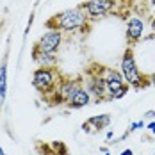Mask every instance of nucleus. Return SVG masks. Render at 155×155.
Returning a JSON list of instances; mask_svg holds the SVG:
<instances>
[{"label": "nucleus", "mask_w": 155, "mask_h": 155, "mask_svg": "<svg viewBox=\"0 0 155 155\" xmlns=\"http://www.w3.org/2000/svg\"><path fill=\"white\" fill-rule=\"evenodd\" d=\"M89 23L91 21L86 11L80 5H77L73 9H66L59 15H54L45 25L48 29H57L62 34H75V32H86L89 29Z\"/></svg>", "instance_id": "1"}, {"label": "nucleus", "mask_w": 155, "mask_h": 155, "mask_svg": "<svg viewBox=\"0 0 155 155\" xmlns=\"http://www.w3.org/2000/svg\"><path fill=\"white\" fill-rule=\"evenodd\" d=\"M120 73L123 77L125 84H128L134 89H144V87L150 86L148 75L141 73L139 68H137V62H136V55H134L132 47L125 48L123 55H121V61H120Z\"/></svg>", "instance_id": "2"}, {"label": "nucleus", "mask_w": 155, "mask_h": 155, "mask_svg": "<svg viewBox=\"0 0 155 155\" xmlns=\"http://www.w3.org/2000/svg\"><path fill=\"white\" fill-rule=\"evenodd\" d=\"M59 78H61V75H59L55 66H38L32 71V86L41 94L50 96L55 91V87L59 84Z\"/></svg>", "instance_id": "3"}, {"label": "nucleus", "mask_w": 155, "mask_h": 155, "mask_svg": "<svg viewBox=\"0 0 155 155\" xmlns=\"http://www.w3.org/2000/svg\"><path fill=\"white\" fill-rule=\"evenodd\" d=\"M82 87V78H71V77H61L59 78V84L55 87V91L50 94L48 98H52V105H66L70 102V98L77 93L78 89Z\"/></svg>", "instance_id": "4"}, {"label": "nucleus", "mask_w": 155, "mask_h": 155, "mask_svg": "<svg viewBox=\"0 0 155 155\" xmlns=\"http://www.w3.org/2000/svg\"><path fill=\"white\" fill-rule=\"evenodd\" d=\"M93 68H89L87 71H86V78H82V86L86 87V91L91 94V98H93L94 104H100V102H104L105 100V94H107V86H105V80L102 78V75L98 73V68H96V64H93Z\"/></svg>", "instance_id": "5"}, {"label": "nucleus", "mask_w": 155, "mask_h": 155, "mask_svg": "<svg viewBox=\"0 0 155 155\" xmlns=\"http://www.w3.org/2000/svg\"><path fill=\"white\" fill-rule=\"evenodd\" d=\"M118 0H87L84 4H80V7L86 11V15L89 18V21H96L100 18H105L110 15L116 7Z\"/></svg>", "instance_id": "6"}, {"label": "nucleus", "mask_w": 155, "mask_h": 155, "mask_svg": "<svg viewBox=\"0 0 155 155\" xmlns=\"http://www.w3.org/2000/svg\"><path fill=\"white\" fill-rule=\"evenodd\" d=\"M62 43H64V34H62L61 31H57V29H48V31L39 38V41H38L36 45L41 48L43 52L57 54L59 48L62 47Z\"/></svg>", "instance_id": "7"}, {"label": "nucleus", "mask_w": 155, "mask_h": 155, "mask_svg": "<svg viewBox=\"0 0 155 155\" xmlns=\"http://www.w3.org/2000/svg\"><path fill=\"white\" fill-rule=\"evenodd\" d=\"M96 68H98V73L102 75V78L105 80L107 94L114 93V91H118L120 87L125 86V80H123V77H121V73H120V70H116V68H112V66H104V64H96ZM107 94H105V96H107Z\"/></svg>", "instance_id": "8"}, {"label": "nucleus", "mask_w": 155, "mask_h": 155, "mask_svg": "<svg viewBox=\"0 0 155 155\" xmlns=\"http://www.w3.org/2000/svg\"><path fill=\"white\" fill-rule=\"evenodd\" d=\"M144 31H146V23L139 16H130L127 20V29H125V36L130 47H134L136 43H139L144 38Z\"/></svg>", "instance_id": "9"}, {"label": "nucleus", "mask_w": 155, "mask_h": 155, "mask_svg": "<svg viewBox=\"0 0 155 155\" xmlns=\"http://www.w3.org/2000/svg\"><path fill=\"white\" fill-rule=\"evenodd\" d=\"M112 121L110 114H98V116H91L89 120H86L82 123V130L86 134H96L104 128H109V125Z\"/></svg>", "instance_id": "10"}, {"label": "nucleus", "mask_w": 155, "mask_h": 155, "mask_svg": "<svg viewBox=\"0 0 155 155\" xmlns=\"http://www.w3.org/2000/svg\"><path fill=\"white\" fill-rule=\"evenodd\" d=\"M32 61L38 66H55L57 64V54L43 52L38 45H34L32 47Z\"/></svg>", "instance_id": "11"}, {"label": "nucleus", "mask_w": 155, "mask_h": 155, "mask_svg": "<svg viewBox=\"0 0 155 155\" xmlns=\"http://www.w3.org/2000/svg\"><path fill=\"white\" fill-rule=\"evenodd\" d=\"M91 100H93V98H91V94L87 93V91H86V87L82 86L77 93L70 98V102L66 104V107H68V109H75V110H77V109H84L86 105H89V104H91Z\"/></svg>", "instance_id": "12"}, {"label": "nucleus", "mask_w": 155, "mask_h": 155, "mask_svg": "<svg viewBox=\"0 0 155 155\" xmlns=\"http://www.w3.org/2000/svg\"><path fill=\"white\" fill-rule=\"evenodd\" d=\"M5 96H7V57H4L0 64V110L5 104Z\"/></svg>", "instance_id": "13"}, {"label": "nucleus", "mask_w": 155, "mask_h": 155, "mask_svg": "<svg viewBox=\"0 0 155 155\" xmlns=\"http://www.w3.org/2000/svg\"><path fill=\"white\" fill-rule=\"evenodd\" d=\"M128 89H130V86H128V84H125L123 87H120L118 91H114V93H109L107 96H105V100H104V102H114V100H121L125 94L128 93Z\"/></svg>", "instance_id": "14"}, {"label": "nucleus", "mask_w": 155, "mask_h": 155, "mask_svg": "<svg viewBox=\"0 0 155 155\" xmlns=\"http://www.w3.org/2000/svg\"><path fill=\"white\" fill-rule=\"evenodd\" d=\"M50 148H52L57 155H68V148H66V144H64L62 141H52Z\"/></svg>", "instance_id": "15"}, {"label": "nucleus", "mask_w": 155, "mask_h": 155, "mask_svg": "<svg viewBox=\"0 0 155 155\" xmlns=\"http://www.w3.org/2000/svg\"><path fill=\"white\" fill-rule=\"evenodd\" d=\"M146 127V121L144 120H139V121H132L130 127H128V134H132V132H136V130H141V128H144Z\"/></svg>", "instance_id": "16"}, {"label": "nucleus", "mask_w": 155, "mask_h": 155, "mask_svg": "<svg viewBox=\"0 0 155 155\" xmlns=\"http://www.w3.org/2000/svg\"><path fill=\"white\" fill-rule=\"evenodd\" d=\"M144 128H148V130H150V134H152V136H155V120H152L150 123H146V127H144Z\"/></svg>", "instance_id": "17"}, {"label": "nucleus", "mask_w": 155, "mask_h": 155, "mask_svg": "<svg viewBox=\"0 0 155 155\" xmlns=\"http://www.w3.org/2000/svg\"><path fill=\"white\" fill-rule=\"evenodd\" d=\"M32 21H34V13L31 15V18H29V21H27V27H25V36L29 34V31H31V27H32Z\"/></svg>", "instance_id": "18"}, {"label": "nucleus", "mask_w": 155, "mask_h": 155, "mask_svg": "<svg viewBox=\"0 0 155 155\" xmlns=\"http://www.w3.org/2000/svg\"><path fill=\"white\" fill-rule=\"evenodd\" d=\"M144 118H146V120H155V110L153 109H152V110H146V112H144Z\"/></svg>", "instance_id": "19"}, {"label": "nucleus", "mask_w": 155, "mask_h": 155, "mask_svg": "<svg viewBox=\"0 0 155 155\" xmlns=\"http://www.w3.org/2000/svg\"><path fill=\"white\" fill-rule=\"evenodd\" d=\"M150 29L155 32V9H153V13H152V20H150Z\"/></svg>", "instance_id": "20"}, {"label": "nucleus", "mask_w": 155, "mask_h": 155, "mask_svg": "<svg viewBox=\"0 0 155 155\" xmlns=\"http://www.w3.org/2000/svg\"><path fill=\"white\" fill-rule=\"evenodd\" d=\"M112 137H114V132L112 130H107L105 132V141H112Z\"/></svg>", "instance_id": "21"}, {"label": "nucleus", "mask_w": 155, "mask_h": 155, "mask_svg": "<svg viewBox=\"0 0 155 155\" xmlns=\"http://www.w3.org/2000/svg\"><path fill=\"white\" fill-rule=\"evenodd\" d=\"M148 80H150V86H153V87H155V71L148 75Z\"/></svg>", "instance_id": "22"}, {"label": "nucleus", "mask_w": 155, "mask_h": 155, "mask_svg": "<svg viewBox=\"0 0 155 155\" xmlns=\"http://www.w3.org/2000/svg\"><path fill=\"white\" fill-rule=\"evenodd\" d=\"M120 155H134V152H132L130 148H127V150H123V152H121Z\"/></svg>", "instance_id": "23"}, {"label": "nucleus", "mask_w": 155, "mask_h": 155, "mask_svg": "<svg viewBox=\"0 0 155 155\" xmlns=\"http://www.w3.org/2000/svg\"><path fill=\"white\" fill-rule=\"evenodd\" d=\"M118 2H120V4H123V5H128V4H132L134 0H118Z\"/></svg>", "instance_id": "24"}, {"label": "nucleus", "mask_w": 155, "mask_h": 155, "mask_svg": "<svg viewBox=\"0 0 155 155\" xmlns=\"http://www.w3.org/2000/svg\"><path fill=\"white\" fill-rule=\"evenodd\" d=\"M45 150H47V153H45V155H57L54 150H52V148H45Z\"/></svg>", "instance_id": "25"}, {"label": "nucleus", "mask_w": 155, "mask_h": 155, "mask_svg": "<svg viewBox=\"0 0 155 155\" xmlns=\"http://www.w3.org/2000/svg\"><path fill=\"white\" fill-rule=\"evenodd\" d=\"M105 152H109L107 146H100V153H105Z\"/></svg>", "instance_id": "26"}, {"label": "nucleus", "mask_w": 155, "mask_h": 155, "mask_svg": "<svg viewBox=\"0 0 155 155\" xmlns=\"http://www.w3.org/2000/svg\"><path fill=\"white\" fill-rule=\"evenodd\" d=\"M0 155H5V152H4V148L0 146Z\"/></svg>", "instance_id": "27"}, {"label": "nucleus", "mask_w": 155, "mask_h": 155, "mask_svg": "<svg viewBox=\"0 0 155 155\" xmlns=\"http://www.w3.org/2000/svg\"><path fill=\"white\" fill-rule=\"evenodd\" d=\"M102 155H112V153H110V152H105V153H102Z\"/></svg>", "instance_id": "28"}, {"label": "nucleus", "mask_w": 155, "mask_h": 155, "mask_svg": "<svg viewBox=\"0 0 155 155\" xmlns=\"http://www.w3.org/2000/svg\"><path fill=\"white\" fill-rule=\"evenodd\" d=\"M0 34H2V21H0Z\"/></svg>", "instance_id": "29"}, {"label": "nucleus", "mask_w": 155, "mask_h": 155, "mask_svg": "<svg viewBox=\"0 0 155 155\" xmlns=\"http://www.w3.org/2000/svg\"><path fill=\"white\" fill-rule=\"evenodd\" d=\"M152 5H153V7H155V0H152Z\"/></svg>", "instance_id": "30"}, {"label": "nucleus", "mask_w": 155, "mask_h": 155, "mask_svg": "<svg viewBox=\"0 0 155 155\" xmlns=\"http://www.w3.org/2000/svg\"><path fill=\"white\" fill-rule=\"evenodd\" d=\"M153 155H155V153H153Z\"/></svg>", "instance_id": "31"}]
</instances>
